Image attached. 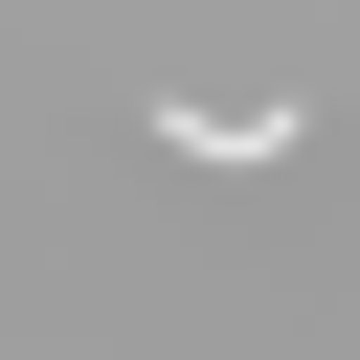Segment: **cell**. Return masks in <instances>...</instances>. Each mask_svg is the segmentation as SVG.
<instances>
[{
	"mask_svg": "<svg viewBox=\"0 0 360 360\" xmlns=\"http://www.w3.org/2000/svg\"><path fill=\"white\" fill-rule=\"evenodd\" d=\"M158 158H202V180H248V158H292V112H180V90H158Z\"/></svg>",
	"mask_w": 360,
	"mask_h": 360,
	"instance_id": "6da1fadb",
	"label": "cell"
}]
</instances>
